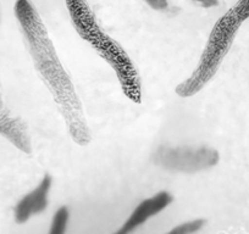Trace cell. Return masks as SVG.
Returning a JSON list of instances; mask_svg holds the SVG:
<instances>
[{"mask_svg": "<svg viewBox=\"0 0 249 234\" xmlns=\"http://www.w3.org/2000/svg\"><path fill=\"white\" fill-rule=\"evenodd\" d=\"M15 16L30 48L33 64L52 93L73 142L87 145L92 139L76 88L57 57L47 27L30 0H16Z\"/></svg>", "mask_w": 249, "mask_h": 234, "instance_id": "6da1fadb", "label": "cell"}, {"mask_svg": "<svg viewBox=\"0 0 249 234\" xmlns=\"http://www.w3.org/2000/svg\"><path fill=\"white\" fill-rule=\"evenodd\" d=\"M76 32L111 66L124 94L140 104L142 99L141 80L126 50L102 30L86 0H65Z\"/></svg>", "mask_w": 249, "mask_h": 234, "instance_id": "7a4b0ae2", "label": "cell"}, {"mask_svg": "<svg viewBox=\"0 0 249 234\" xmlns=\"http://www.w3.org/2000/svg\"><path fill=\"white\" fill-rule=\"evenodd\" d=\"M241 25L242 21L237 17L232 9L217 20L210 33L207 47L200 56L196 71L176 87L178 97H193L214 78L222 60L229 52Z\"/></svg>", "mask_w": 249, "mask_h": 234, "instance_id": "3957f363", "label": "cell"}, {"mask_svg": "<svg viewBox=\"0 0 249 234\" xmlns=\"http://www.w3.org/2000/svg\"><path fill=\"white\" fill-rule=\"evenodd\" d=\"M154 162L162 168L181 172H197L215 166L219 152L210 148H165L154 154Z\"/></svg>", "mask_w": 249, "mask_h": 234, "instance_id": "277c9868", "label": "cell"}, {"mask_svg": "<svg viewBox=\"0 0 249 234\" xmlns=\"http://www.w3.org/2000/svg\"><path fill=\"white\" fill-rule=\"evenodd\" d=\"M172 200H174V197L167 192H159L158 194H155L154 197L143 200V201L136 207L135 211L131 214V216L128 217L127 221L124 222V224L122 226V228L120 229L119 233L126 234L135 231L136 228L142 226L145 221H148L150 217L155 216V215L161 212L164 209H166V207L171 204Z\"/></svg>", "mask_w": 249, "mask_h": 234, "instance_id": "5b68a950", "label": "cell"}, {"mask_svg": "<svg viewBox=\"0 0 249 234\" xmlns=\"http://www.w3.org/2000/svg\"><path fill=\"white\" fill-rule=\"evenodd\" d=\"M52 188V177L47 174L35 190L28 193L15 207V219L18 223H25L33 215L40 214L48 206V195Z\"/></svg>", "mask_w": 249, "mask_h": 234, "instance_id": "8992f818", "label": "cell"}, {"mask_svg": "<svg viewBox=\"0 0 249 234\" xmlns=\"http://www.w3.org/2000/svg\"><path fill=\"white\" fill-rule=\"evenodd\" d=\"M0 134H3L23 152L30 154L32 151L27 126L21 118L13 116L8 110H4L0 115Z\"/></svg>", "mask_w": 249, "mask_h": 234, "instance_id": "52a82bcc", "label": "cell"}, {"mask_svg": "<svg viewBox=\"0 0 249 234\" xmlns=\"http://www.w3.org/2000/svg\"><path fill=\"white\" fill-rule=\"evenodd\" d=\"M69 217H70V211L66 206H61L54 214L52 221V227H50V233L52 234H62L65 233L66 226H68Z\"/></svg>", "mask_w": 249, "mask_h": 234, "instance_id": "ba28073f", "label": "cell"}, {"mask_svg": "<svg viewBox=\"0 0 249 234\" xmlns=\"http://www.w3.org/2000/svg\"><path fill=\"white\" fill-rule=\"evenodd\" d=\"M205 221L204 219H195V221L186 222V223H182L179 226H177L176 228L172 229L170 233L175 234H190L195 233V232H198L203 226H204Z\"/></svg>", "mask_w": 249, "mask_h": 234, "instance_id": "9c48e42d", "label": "cell"}, {"mask_svg": "<svg viewBox=\"0 0 249 234\" xmlns=\"http://www.w3.org/2000/svg\"><path fill=\"white\" fill-rule=\"evenodd\" d=\"M231 9L242 22L249 18V0H238L236 5Z\"/></svg>", "mask_w": 249, "mask_h": 234, "instance_id": "30bf717a", "label": "cell"}, {"mask_svg": "<svg viewBox=\"0 0 249 234\" xmlns=\"http://www.w3.org/2000/svg\"><path fill=\"white\" fill-rule=\"evenodd\" d=\"M145 3H147L150 8L158 11L166 10L167 6H169L167 0H145Z\"/></svg>", "mask_w": 249, "mask_h": 234, "instance_id": "8fae6325", "label": "cell"}, {"mask_svg": "<svg viewBox=\"0 0 249 234\" xmlns=\"http://www.w3.org/2000/svg\"><path fill=\"white\" fill-rule=\"evenodd\" d=\"M191 1H193L195 4H197V5L202 6V8H214V6H217L219 5V1L217 0H191Z\"/></svg>", "mask_w": 249, "mask_h": 234, "instance_id": "7c38bea8", "label": "cell"}, {"mask_svg": "<svg viewBox=\"0 0 249 234\" xmlns=\"http://www.w3.org/2000/svg\"><path fill=\"white\" fill-rule=\"evenodd\" d=\"M4 105H3V98H1V93H0V115L3 114V111H4Z\"/></svg>", "mask_w": 249, "mask_h": 234, "instance_id": "4fadbf2b", "label": "cell"}]
</instances>
